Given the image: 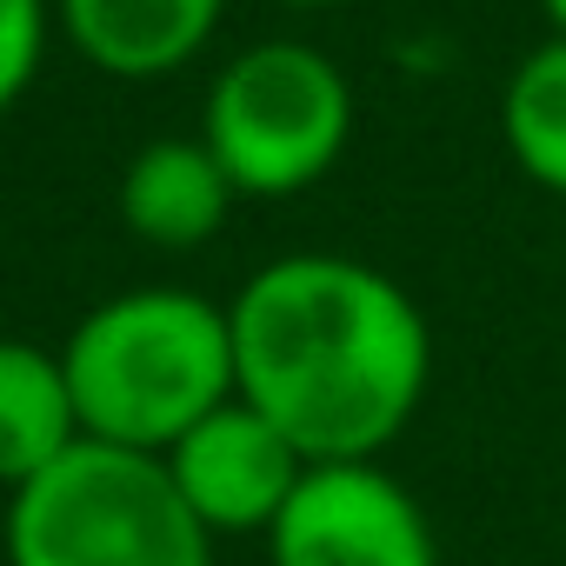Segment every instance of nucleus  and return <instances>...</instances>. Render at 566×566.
Masks as SVG:
<instances>
[{
	"instance_id": "nucleus-3",
	"label": "nucleus",
	"mask_w": 566,
	"mask_h": 566,
	"mask_svg": "<svg viewBox=\"0 0 566 566\" xmlns=\"http://www.w3.org/2000/svg\"><path fill=\"white\" fill-rule=\"evenodd\" d=\"M8 566H213V533L180 500L160 453L74 440L48 473L8 493Z\"/></svg>"
},
{
	"instance_id": "nucleus-1",
	"label": "nucleus",
	"mask_w": 566,
	"mask_h": 566,
	"mask_svg": "<svg viewBox=\"0 0 566 566\" xmlns=\"http://www.w3.org/2000/svg\"><path fill=\"white\" fill-rule=\"evenodd\" d=\"M240 400L307 460H380L433 380V327L394 273L354 253H280L227 301Z\"/></svg>"
},
{
	"instance_id": "nucleus-8",
	"label": "nucleus",
	"mask_w": 566,
	"mask_h": 566,
	"mask_svg": "<svg viewBox=\"0 0 566 566\" xmlns=\"http://www.w3.org/2000/svg\"><path fill=\"white\" fill-rule=\"evenodd\" d=\"M220 14L227 0H54V28L114 81L180 74L220 34Z\"/></svg>"
},
{
	"instance_id": "nucleus-7",
	"label": "nucleus",
	"mask_w": 566,
	"mask_h": 566,
	"mask_svg": "<svg viewBox=\"0 0 566 566\" xmlns=\"http://www.w3.org/2000/svg\"><path fill=\"white\" fill-rule=\"evenodd\" d=\"M114 207L134 240L160 253H193L227 227V213L240 207V187L227 180V167L200 134H160L120 167Z\"/></svg>"
},
{
	"instance_id": "nucleus-12",
	"label": "nucleus",
	"mask_w": 566,
	"mask_h": 566,
	"mask_svg": "<svg viewBox=\"0 0 566 566\" xmlns=\"http://www.w3.org/2000/svg\"><path fill=\"white\" fill-rule=\"evenodd\" d=\"M539 14H546L553 34H566V0H539Z\"/></svg>"
},
{
	"instance_id": "nucleus-4",
	"label": "nucleus",
	"mask_w": 566,
	"mask_h": 566,
	"mask_svg": "<svg viewBox=\"0 0 566 566\" xmlns=\"http://www.w3.org/2000/svg\"><path fill=\"white\" fill-rule=\"evenodd\" d=\"M200 140L240 200H294L340 167L354 140V81L307 41H253L213 74Z\"/></svg>"
},
{
	"instance_id": "nucleus-9",
	"label": "nucleus",
	"mask_w": 566,
	"mask_h": 566,
	"mask_svg": "<svg viewBox=\"0 0 566 566\" xmlns=\"http://www.w3.org/2000/svg\"><path fill=\"white\" fill-rule=\"evenodd\" d=\"M74 440L87 433H81V407H74L61 347L0 334V493L48 473Z\"/></svg>"
},
{
	"instance_id": "nucleus-10",
	"label": "nucleus",
	"mask_w": 566,
	"mask_h": 566,
	"mask_svg": "<svg viewBox=\"0 0 566 566\" xmlns=\"http://www.w3.org/2000/svg\"><path fill=\"white\" fill-rule=\"evenodd\" d=\"M500 140L513 167L566 200V34H546L500 87Z\"/></svg>"
},
{
	"instance_id": "nucleus-13",
	"label": "nucleus",
	"mask_w": 566,
	"mask_h": 566,
	"mask_svg": "<svg viewBox=\"0 0 566 566\" xmlns=\"http://www.w3.org/2000/svg\"><path fill=\"white\" fill-rule=\"evenodd\" d=\"M280 8H340V0H280Z\"/></svg>"
},
{
	"instance_id": "nucleus-11",
	"label": "nucleus",
	"mask_w": 566,
	"mask_h": 566,
	"mask_svg": "<svg viewBox=\"0 0 566 566\" xmlns=\"http://www.w3.org/2000/svg\"><path fill=\"white\" fill-rule=\"evenodd\" d=\"M48 41H54V0H0V114L34 87Z\"/></svg>"
},
{
	"instance_id": "nucleus-2",
	"label": "nucleus",
	"mask_w": 566,
	"mask_h": 566,
	"mask_svg": "<svg viewBox=\"0 0 566 566\" xmlns=\"http://www.w3.org/2000/svg\"><path fill=\"white\" fill-rule=\"evenodd\" d=\"M81 433L167 453L193 420L240 394L227 301L193 287H120L61 340Z\"/></svg>"
},
{
	"instance_id": "nucleus-5",
	"label": "nucleus",
	"mask_w": 566,
	"mask_h": 566,
	"mask_svg": "<svg viewBox=\"0 0 566 566\" xmlns=\"http://www.w3.org/2000/svg\"><path fill=\"white\" fill-rule=\"evenodd\" d=\"M266 566H440V533L380 460H314L266 526Z\"/></svg>"
},
{
	"instance_id": "nucleus-6",
	"label": "nucleus",
	"mask_w": 566,
	"mask_h": 566,
	"mask_svg": "<svg viewBox=\"0 0 566 566\" xmlns=\"http://www.w3.org/2000/svg\"><path fill=\"white\" fill-rule=\"evenodd\" d=\"M160 460H167L180 500L193 506V520L213 539H266L280 506L294 500L301 473L314 467L287 433H280L253 400H240V394L227 407H213L207 420H193Z\"/></svg>"
}]
</instances>
